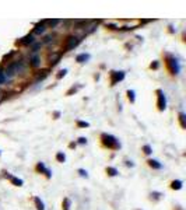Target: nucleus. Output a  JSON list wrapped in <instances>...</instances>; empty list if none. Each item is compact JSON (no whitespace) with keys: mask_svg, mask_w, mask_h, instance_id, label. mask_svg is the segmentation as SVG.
<instances>
[{"mask_svg":"<svg viewBox=\"0 0 186 210\" xmlns=\"http://www.w3.org/2000/svg\"><path fill=\"white\" fill-rule=\"evenodd\" d=\"M37 170H38V171H42V172H45V174H46V177H48V178H50V177H52V174H50V171H49L48 168H46V167L43 165V162H39V164L37 165Z\"/></svg>","mask_w":186,"mask_h":210,"instance_id":"obj_10","label":"nucleus"},{"mask_svg":"<svg viewBox=\"0 0 186 210\" xmlns=\"http://www.w3.org/2000/svg\"><path fill=\"white\" fill-rule=\"evenodd\" d=\"M143 150H144V153H146V154H151V153H153V151H151V147H150L148 144L144 146V147H143Z\"/></svg>","mask_w":186,"mask_h":210,"instance_id":"obj_25","label":"nucleus"},{"mask_svg":"<svg viewBox=\"0 0 186 210\" xmlns=\"http://www.w3.org/2000/svg\"><path fill=\"white\" fill-rule=\"evenodd\" d=\"M35 204H37V209H38V210H45V206H43V202L39 198H35Z\"/></svg>","mask_w":186,"mask_h":210,"instance_id":"obj_15","label":"nucleus"},{"mask_svg":"<svg viewBox=\"0 0 186 210\" xmlns=\"http://www.w3.org/2000/svg\"><path fill=\"white\" fill-rule=\"evenodd\" d=\"M90 59V55L88 53H81L79 56L76 57V62H79V63H84L85 60H88Z\"/></svg>","mask_w":186,"mask_h":210,"instance_id":"obj_13","label":"nucleus"},{"mask_svg":"<svg viewBox=\"0 0 186 210\" xmlns=\"http://www.w3.org/2000/svg\"><path fill=\"white\" fill-rule=\"evenodd\" d=\"M34 42H35L34 35H25L24 38L21 39V44H23V45H32Z\"/></svg>","mask_w":186,"mask_h":210,"instance_id":"obj_9","label":"nucleus"},{"mask_svg":"<svg viewBox=\"0 0 186 210\" xmlns=\"http://www.w3.org/2000/svg\"><path fill=\"white\" fill-rule=\"evenodd\" d=\"M179 121H180V126H182V128H185L186 123H185V113H183V112L179 113Z\"/></svg>","mask_w":186,"mask_h":210,"instance_id":"obj_20","label":"nucleus"},{"mask_svg":"<svg viewBox=\"0 0 186 210\" xmlns=\"http://www.w3.org/2000/svg\"><path fill=\"white\" fill-rule=\"evenodd\" d=\"M77 125H79V126H81V128H87V126H88V123H87V122H79Z\"/></svg>","mask_w":186,"mask_h":210,"instance_id":"obj_30","label":"nucleus"},{"mask_svg":"<svg viewBox=\"0 0 186 210\" xmlns=\"http://www.w3.org/2000/svg\"><path fill=\"white\" fill-rule=\"evenodd\" d=\"M101 140H102L104 146H105V147H108V149H112V150H115V149H119V147H121V143L118 142V139L115 137V136H112V135L104 133V135L101 136Z\"/></svg>","mask_w":186,"mask_h":210,"instance_id":"obj_1","label":"nucleus"},{"mask_svg":"<svg viewBox=\"0 0 186 210\" xmlns=\"http://www.w3.org/2000/svg\"><path fill=\"white\" fill-rule=\"evenodd\" d=\"M79 174H80L81 177H85V178L88 177V174H87V171H84V170H81V168H80V170H79Z\"/></svg>","mask_w":186,"mask_h":210,"instance_id":"obj_28","label":"nucleus"},{"mask_svg":"<svg viewBox=\"0 0 186 210\" xmlns=\"http://www.w3.org/2000/svg\"><path fill=\"white\" fill-rule=\"evenodd\" d=\"M157 94H158V102H157L158 109H160V111H164V109L167 108V98H165V94H164L162 90H158Z\"/></svg>","mask_w":186,"mask_h":210,"instance_id":"obj_4","label":"nucleus"},{"mask_svg":"<svg viewBox=\"0 0 186 210\" xmlns=\"http://www.w3.org/2000/svg\"><path fill=\"white\" fill-rule=\"evenodd\" d=\"M81 42V39L79 38V37H74V35H70L67 39H66V45H65V52H67V50H72V49H74Z\"/></svg>","mask_w":186,"mask_h":210,"instance_id":"obj_2","label":"nucleus"},{"mask_svg":"<svg viewBox=\"0 0 186 210\" xmlns=\"http://www.w3.org/2000/svg\"><path fill=\"white\" fill-rule=\"evenodd\" d=\"M168 67H169L172 74H178L180 72V65H179L178 59H175V57H169L168 59Z\"/></svg>","mask_w":186,"mask_h":210,"instance_id":"obj_3","label":"nucleus"},{"mask_svg":"<svg viewBox=\"0 0 186 210\" xmlns=\"http://www.w3.org/2000/svg\"><path fill=\"white\" fill-rule=\"evenodd\" d=\"M151 67H153V69H157V67H158V62H154L153 65H151Z\"/></svg>","mask_w":186,"mask_h":210,"instance_id":"obj_32","label":"nucleus"},{"mask_svg":"<svg viewBox=\"0 0 186 210\" xmlns=\"http://www.w3.org/2000/svg\"><path fill=\"white\" fill-rule=\"evenodd\" d=\"M66 73H67V70H66V69H65V70H60V72H59V74H57V79H62Z\"/></svg>","mask_w":186,"mask_h":210,"instance_id":"obj_27","label":"nucleus"},{"mask_svg":"<svg viewBox=\"0 0 186 210\" xmlns=\"http://www.w3.org/2000/svg\"><path fill=\"white\" fill-rule=\"evenodd\" d=\"M148 165L153 167V168H155V170H161L162 168V165L157 161V160H148Z\"/></svg>","mask_w":186,"mask_h":210,"instance_id":"obj_14","label":"nucleus"},{"mask_svg":"<svg viewBox=\"0 0 186 210\" xmlns=\"http://www.w3.org/2000/svg\"><path fill=\"white\" fill-rule=\"evenodd\" d=\"M4 76H6V79H13V77L16 76V70H14V66H13V63L7 66V69L4 70Z\"/></svg>","mask_w":186,"mask_h":210,"instance_id":"obj_7","label":"nucleus"},{"mask_svg":"<svg viewBox=\"0 0 186 210\" xmlns=\"http://www.w3.org/2000/svg\"><path fill=\"white\" fill-rule=\"evenodd\" d=\"M50 41H52V37H50V35H48V37H45V38H43V44H49Z\"/></svg>","mask_w":186,"mask_h":210,"instance_id":"obj_29","label":"nucleus"},{"mask_svg":"<svg viewBox=\"0 0 186 210\" xmlns=\"http://www.w3.org/2000/svg\"><path fill=\"white\" fill-rule=\"evenodd\" d=\"M6 76H4V70L3 69H0V84H4L6 83Z\"/></svg>","mask_w":186,"mask_h":210,"instance_id":"obj_21","label":"nucleus"},{"mask_svg":"<svg viewBox=\"0 0 186 210\" xmlns=\"http://www.w3.org/2000/svg\"><path fill=\"white\" fill-rule=\"evenodd\" d=\"M171 188L172 189H180L182 188V181H172V184H171Z\"/></svg>","mask_w":186,"mask_h":210,"instance_id":"obj_16","label":"nucleus"},{"mask_svg":"<svg viewBox=\"0 0 186 210\" xmlns=\"http://www.w3.org/2000/svg\"><path fill=\"white\" fill-rule=\"evenodd\" d=\"M10 179H11V182L14 184V185H18V186H21L23 185V181L21 179H18V178H14V177H11V175H7Z\"/></svg>","mask_w":186,"mask_h":210,"instance_id":"obj_17","label":"nucleus"},{"mask_svg":"<svg viewBox=\"0 0 186 210\" xmlns=\"http://www.w3.org/2000/svg\"><path fill=\"white\" fill-rule=\"evenodd\" d=\"M41 46H42V44H34L32 45V52H38L41 49Z\"/></svg>","mask_w":186,"mask_h":210,"instance_id":"obj_24","label":"nucleus"},{"mask_svg":"<svg viewBox=\"0 0 186 210\" xmlns=\"http://www.w3.org/2000/svg\"><path fill=\"white\" fill-rule=\"evenodd\" d=\"M56 160L59 162H65V160H66V155L63 153H57L56 154Z\"/></svg>","mask_w":186,"mask_h":210,"instance_id":"obj_19","label":"nucleus"},{"mask_svg":"<svg viewBox=\"0 0 186 210\" xmlns=\"http://www.w3.org/2000/svg\"><path fill=\"white\" fill-rule=\"evenodd\" d=\"M30 65L32 66V67H38L41 65V57L38 55H34V56L30 57Z\"/></svg>","mask_w":186,"mask_h":210,"instance_id":"obj_8","label":"nucleus"},{"mask_svg":"<svg viewBox=\"0 0 186 210\" xmlns=\"http://www.w3.org/2000/svg\"><path fill=\"white\" fill-rule=\"evenodd\" d=\"M106 172H108L111 177H115V175H118V170H116V168H112V167H108V168H106Z\"/></svg>","mask_w":186,"mask_h":210,"instance_id":"obj_18","label":"nucleus"},{"mask_svg":"<svg viewBox=\"0 0 186 210\" xmlns=\"http://www.w3.org/2000/svg\"><path fill=\"white\" fill-rule=\"evenodd\" d=\"M123 79H125V73L123 72H111V84L112 86L122 81Z\"/></svg>","mask_w":186,"mask_h":210,"instance_id":"obj_5","label":"nucleus"},{"mask_svg":"<svg viewBox=\"0 0 186 210\" xmlns=\"http://www.w3.org/2000/svg\"><path fill=\"white\" fill-rule=\"evenodd\" d=\"M79 143H80V144H85V143H87V139H85V137H80V139H79Z\"/></svg>","mask_w":186,"mask_h":210,"instance_id":"obj_31","label":"nucleus"},{"mask_svg":"<svg viewBox=\"0 0 186 210\" xmlns=\"http://www.w3.org/2000/svg\"><path fill=\"white\" fill-rule=\"evenodd\" d=\"M45 31H46V24H45V21L37 24L35 25V28H34V34H37V35H41V34H43Z\"/></svg>","mask_w":186,"mask_h":210,"instance_id":"obj_6","label":"nucleus"},{"mask_svg":"<svg viewBox=\"0 0 186 210\" xmlns=\"http://www.w3.org/2000/svg\"><path fill=\"white\" fill-rule=\"evenodd\" d=\"M13 66H14V70H16V73H21V72H23V70L25 69V65L23 63V60L13 63Z\"/></svg>","mask_w":186,"mask_h":210,"instance_id":"obj_12","label":"nucleus"},{"mask_svg":"<svg viewBox=\"0 0 186 210\" xmlns=\"http://www.w3.org/2000/svg\"><path fill=\"white\" fill-rule=\"evenodd\" d=\"M63 209L65 210L70 209V200H69V199H65V202H63Z\"/></svg>","mask_w":186,"mask_h":210,"instance_id":"obj_23","label":"nucleus"},{"mask_svg":"<svg viewBox=\"0 0 186 210\" xmlns=\"http://www.w3.org/2000/svg\"><path fill=\"white\" fill-rule=\"evenodd\" d=\"M59 60H60V53H53V55L49 56V63L52 66H55Z\"/></svg>","mask_w":186,"mask_h":210,"instance_id":"obj_11","label":"nucleus"},{"mask_svg":"<svg viewBox=\"0 0 186 210\" xmlns=\"http://www.w3.org/2000/svg\"><path fill=\"white\" fill-rule=\"evenodd\" d=\"M127 97H129L130 102H134L136 98H134V91H133V90H129V91H127Z\"/></svg>","mask_w":186,"mask_h":210,"instance_id":"obj_22","label":"nucleus"},{"mask_svg":"<svg viewBox=\"0 0 186 210\" xmlns=\"http://www.w3.org/2000/svg\"><path fill=\"white\" fill-rule=\"evenodd\" d=\"M57 23H59V20H49V21H48V24L50 25V27H55Z\"/></svg>","mask_w":186,"mask_h":210,"instance_id":"obj_26","label":"nucleus"}]
</instances>
